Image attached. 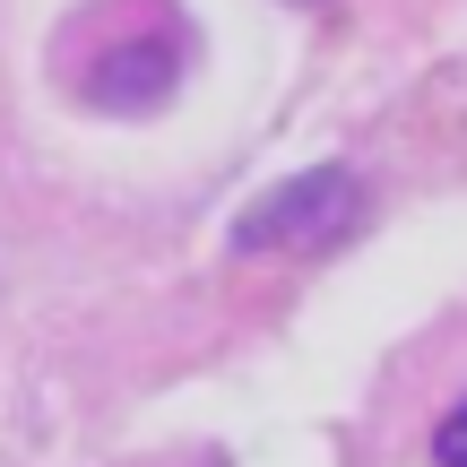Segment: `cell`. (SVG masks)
<instances>
[{
  "label": "cell",
  "mask_w": 467,
  "mask_h": 467,
  "mask_svg": "<svg viewBox=\"0 0 467 467\" xmlns=\"http://www.w3.org/2000/svg\"><path fill=\"white\" fill-rule=\"evenodd\" d=\"M433 459H441V467H467V399L451 407V416H441V433H433Z\"/></svg>",
  "instance_id": "2"
},
{
  "label": "cell",
  "mask_w": 467,
  "mask_h": 467,
  "mask_svg": "<svg viewBox=\"0 0 467 467\" xmlns=\"http://www.w3.org/2000/svg\"><path fill=\"white\" fill-rule=\"evenodd\" d=\"M355 200H364V182H355L347 165H312V173H295V182L260 191V200L234 217V251H320L329 234L355 225Z\"/></svg>",
  "instance_id": "1"
}]
</instances>
